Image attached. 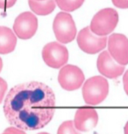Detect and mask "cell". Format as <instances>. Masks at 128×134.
<instances>
[{"label": "cell", "mask_w": 128, "mask_h": 134, "mask_svg": "<svg viewBox=\"0 0 128 134\" xmlns=\"http://www.w3.org/2000/svg\"><path fill=\"white\" fill-rule=\"evenodd\" d=\"M5 116L10 124L23 130L47 126L55 111V96L47 85L37 81L13 87L5 99Z\"/></svg>", "instance_id": "obj_1"}, {"label": "cell", "mask_w": 128, "mask_h": 134, "mask_svg": "<svg viewBox=\"0 0 128 134\" xmlns=\"http://www.w3.org/2000/svg\"><path fill=\"white\" fill-rule=\"evenodd\" d=\"M109 93V82L103 76H95L85 81L82 87V96L85 102L89 105L102 103Z\"/></svg>", "instance_id": "obj_2"}, {"label": "cell", "mask_w": 128, "mask_h": 134, "mask_svg": "<svg viewBox=\"0 0 128 134\" xmlns=\"http://www.w3.org/2000/svg\"><path fill=\"white\" fill-rule=\"evenodd\" d=\"M118 22V14L110 8L98 11L92 18L90 29L97 36L105 37L115 29Z\"/></svg>", "instance_id": "obj_3"}, {"label": "cell", "mask_w": 128, "mask_h": 134, "mask_svg": "<svg viewBox=\"0 0 128 134\" xmlns=\"http://www.w3.org/2000/svg\"><path fill=\"white\" fill-rule=\"evenodd\" d=\"M53 29L56 39L62 43H68L74 40L76 27L72 16L67 12H59L53 23Z\"/></svg>", "instance_id": "obj_4"}, {"label": "cell", "mask_w": 128, "mask_h": 134, "mask_svg": "<svg viewBox=\"0 0 128 134\" xmlns=\"http://www.w3.org/2000/svg\"><path fill=\"white\" fill-rule=\"evenodd\" d=\"M42 58L49 68L59 69L68 62L69 53L64 45L58 42H51L43 48Z\"/></svg>", "instance_id": "obj_5"}, {"label": "cell", "mask_w": 128, "mask_h": 134, "mask_svg": "<svg viewBox=\"0 0 128 134\" xmlns=\"http://www.w3.org/2000/svg\"><path fill=\"white\" fill-rule=\"evenodd\" d=\"M58 80L63 89L74 91L82 86L85 80V76L82 70L77 66L67 64L59 71Z\"/></svg>", "instance_id": "obj_6"}, {"label": "cell", "mask_w": 128, "mask_h": 134, "mask_svg": "<svg viewBox=\"0 0 128 134\" xmlns=\"http://www.w3.org/2000/svg\"><path fill=\"white\" fill-rule=\"evenodd\" d=\"M37 26L38 22L36 16L29 11H26L16 16L13 29L20 39L28 40L35 35Z\"/></svg>", "instance_id": "obj_7"}, {"label": "cell", "mask_w": 128, "mask_h": 134, "mask_svg": "<svg viewBox=\"0 0 128 134\" xmlns=\"http://www.w3.org/2000/svg\"><path fill=\"white\" fill-rule=\"evenodd\" d=\"M107 38L99 37L91 32L89 27L82 29L78 34L77 43L83 52L88 54L99 53L106 47Z\"/></svg>", "instance_id": "obj_8"}, {"label": "cell", "mask_w": 128, "mask_h": 134, "mask_svg": "<svg viewBox=\"0 0 128 134\" xmlns=\"http://www.w3.org/2000/svg\"><path fill=\"white\" fill-rule=\"evenodd\" d=\"M108 51L118 64H128V38L122 34H112L108 39Z\"/></svg>", "instance_id": "obj_9"}, {"label": "cell", "mask_w": 128, "mask_h": 134, "mask_svg": "<svg viewBox=\"0 0 128 134\" xmlns=\"http://www.w3.org/2000/svg\"><path fill=\"white\" fill-rule=\"evenodd\" d=\"M97 66L102 75L109 79H115L122 75L124 70V66L117 64L108 51H103L99 55Z\"/></svg>", "instance_id": "obj_10"}, {"label": "cell", "mask_w": 128, "mask_h": 134, "mask_svg": "<svg viewBox=\"0 0 128 134\" xmlns=\"http://www.w3.org/2000/svg\"><path fill=\"white\" fill-rule=\"evenodd\" d=\"M98 122V114L92 107H81L77 109L75 114V128L79 131L86 132L96 127Z\"/></svg>", "instance_id": "obj_11"}, {"label": "cell", "mask_w": 128, "mask_h": 134, "mask_svg": "<svg viewBox=\"0 0 128 134\" xmlns=\"http://www.w3.org/2000/svg\"><path fill=\"white\" fill-rule=\"evenodd\" d=\"M16 45V37L8 27L0 26V54L10 53Z\"/></svg>", "instance_id": "obj_12"}, {"label": "cell", "mask_w": 128, "mask_h": 134, "mask_svg": "<svg viewBox=\"0 0 128 134\" xmlns=\"http://www.w3.org/2000/svg\"><path fill=\"white\" fill-rule=\"evenodd\" d=\"M29 5L35 14L40 16H46L51 14L55 10V0L35 1L29 0Z\"/></svg>", "instance_id": "obj_13"}, {"label": "cell", "mask_w": 128, "mask_h": 134, "mask_svg": "<svg viewBox=\"0 0 128 134\" xmlns=\"http://www.w3.org/2000/svg\"><path fill=\"white\" fill-rule=\"evenodd\" d=\"M85 0H55L56 5L62 11L71 12L80 8Z\"/></svg>", "instance_id": "obj_14"}, {"label": "cell", "mask_w": 128, "mask_h": 134, "mask_svg": "<svg viewBox=\"0 0 128 134\" xmlns=\"http://www.w3.org/2000/svg\"><path fill=\"white\" fill-rule=\"evenodd\" d=\"M57 134H81L75 128L74 121H66L59 126Z\"/></svg>", "instance_id": "obj_15"}, {"label": "cell", "mask_w": 128, "mask_h": 134, "mask_svg": "<svg viewBox=\"0 0 128 134\" xmlns=\"http://www.w3.org/2000/svg\"><path fill=\"white\" fill-rule=\"evenodd\" d=\"M7 88H8V84L6 81L0 77V103L2 102L4 99V96L5 94Z\"/></svg>", "instance_id": "obj_16"}, {"label": "cell", "mask_w": 128, "mask_h": 134, "mask_svg": "<svg viewBox=\"0 0 128 134\" xmlns=\"http://www.w3.org/2000/svg\"><path fill=\"white\" fill-rule=\"evenodd\" d=\"M16 0H0V8L6 9L11 8L16 3Z\"/></svg>", "instance_id": "obj_17"}, {"label": "cell", "mask_w": 128, "mask_h": 134, "mask_svg": "<svg viewBox=\"0 0 128 134\" xmlns=\"http://www.w3.org/2000/svg\"><path fill=\"white\" fill-rule=\"evenodd\" d=\"M113 5L122 9L128 8V0H112Z\"/></svg>", "instance_id": "obj_18"}, {"label": "cell", "mask_w": 128, "mask_h": 134, "mask_svg": "<svg viewBox=\"0 0 128 134\" xmlns=\"http://www.w3.org/2000/svg\"><path fill=\"white\" fill-rule=\"evenodd\" d=\"M4 133L10 134H26L24 132V130H23L21 129L14 127H11L5 129Z\"/></svg>", "instance_id": "obj_19"}, {"label": "cell", "mask_w": 128, "mask_h": 134, "mask_svg": "<svg viewBox=\"0 0 128 134\" xmlns=\"http://www.w3.org/2000/svg\"><path fill=\"white\" fill-rule=\"evenodd\" d=\"M123 84H124V91L128 96V70L126 71V73L123 76Z\"/></svg>", "instance_id": "obj_20"}, {"label": "cell", "mask_w": 128, "mask_h": 134, "mask_svg": "<svg viewBox=\"0 0 128 134\" xmlns=\"http://www.w3.org/2000/svg\"><path fill=\"white\" fill-rule=\"evenodd\" d=\"M124 134H128V121L124 127Z\"/></svg>", "instance_id": "obj_21"}, {"label": "cell", "mask_w": 128, "mask_h": 134, "mask_svg": "<svg viewBox=\"0 0 128 134\" xmlns=\"http://www.w3.org/2000/svg\"><path fill=\"white\" fill-rule=\"evenodd\" d=\"M2 66H3V64H2V60L0 58V72H1V70L2 69Z\"/></svg>", "instance_id": "obj_22"}, {"label": "cell", "mask_w": 128, "mask_h": 134, "mask_svg": "<svg viewBox=\"0 0 128 134\" xmlns=\"http://www.w3.org/2000/svg\"><path fill=\"white\" fill-rule=\"evenodd\" d=\"M37 134H49L48 133H45V132H43V133H39Z\"/></svg>", "instance_id": "obj_23"}, {"label": "cell", "mask_w": 128, "mask_h": 134, "mask_svg": "<svg viewBox=\"0 0 128 134\" xmlns=\"http://www.w3.org/2000/svg\"><path fill=\"white\" fill-rule=\"evenodd\" d=\"M35 1H46V0H35Z\"/></svg>", "instance_id": "obj_24"}, {"label": "cell", "mask_w": 128, "mask_h": 134, "mask_svg": "<svg viewBox=\"0 0 128 134\" xmlns=\"http://www.w3.org/2000/svg\"><path fill=\"white\" fill-rule=\"evenodd\" d=\"M2 134H10V133H2Z\"/></svg>", "instance_id": "obj_25"}]
</instances>
